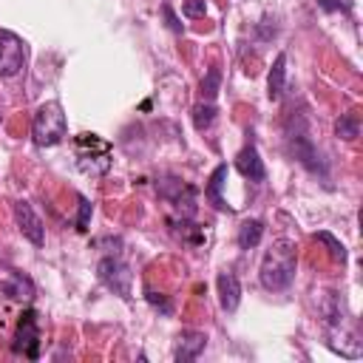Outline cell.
<instances>
[{
    "label": "cell",
    "instance_id": "1",
    "mask_svg": "<svg viewBox=\"0 0 363 363\" xmlns=\"http://www.w3.org/2000/svg\"><path fill=\"white\" fill-rule=\"evenodd\" d=\"M258 278H261V286L269 289V292L286 289L292 284V278H295V244L286 241V238H278L264 252Z\"/></svg>",
    "mask_w": 363,
    "mask_h": 363
},
{
    "label": "cell",
    "instance_id": "2",
    "mask_svg": "<svg viewBox=\"0 0 363 363\" xmlns=\"http://www.w3.org/2000/svg\"><path fill=\"white\" fill-rule=\"evenodd\" d=\"M65 130H68V122H65V113H62L60 102H45V105L37 108L34 122H31L34 145L54 147V145H60L65 139Z\"/></svg>",
    "mask_w": 363,
    "mask_h": 363
},
{
    "label": "cell",
    "instance_id": "3",
    "mask_svg": "<svg viewBox=\"0 0 363 363\" xmlns=\"http://www.w3.org/2000/svg\"><path fill=\"white\" fill-rule=\"evenodd\" d=\"M96 275H99V281L108 289H113L122 298H130V281H133V275H130V267L125 261H119V258H102L96 264Z\"/></svg>",
    "mask_w": 363,
    "mask_h": 363
},
{
    "label": "cell",
    "instance_id": "4",
    "mask_svg": "<svg viewBox=\"0 0 363 363\" xmlns=\"http://www.w3.org/2000/svg\"><path fill=\"white\" fill-rule=\"evenodd\" d=\"M11 349H14L17 354L31 357V360L40 354V329H37V315H34V309H26V312L20 315Z\"/></svg>",
    "mask_w": 363,
    "mask_h": 363
},
{
    "label": "cell",
    "instance_id": "5",
    "mask_svg": "<svg viewBox=\"0 0 363 363\" xmlns=\"http://www.w3.org/2000/svg\"><path fill=\"white\" fill-rule=\"evenodd\" d=\"M26 62V43L14 31H0V77L20 74Z\"/></svg>",
    "mask_w": 363,
    "mask_h": 363
},
{
    "label": "cell",
    "instance_id": "6",
    "mask_svg": "<svg viewBox=\"0 0 363 363\" xmlns=\"http://www.w3.org/2000/svg\"><path fill=\"white\" fill-rule=\"evenodd\" d=\"M14 218H17V227H20V233L34 244V247H43V241H45V230H43V221H40V216L31 210V204L28 201H14Z\"/></svg>",
    "mask_w": 363,
    "mask_h": 363
},
{
    "label": "cell",
    "instance_id": "7",
    "mask_svg": "<svg viewBox=\"0 0 363 363\" xmlns=\"http://www.w3.org/2000/svg\"><path fill=\"white\" fill-rule=\"evenodd\" d=\"M235 167H238V173H241L244 179H250V182H264V179H267V167H264V162H261L255 145H247V147L235 156Z\"/></svg>",
    "mask_w": 363,
    "mask_h": 363
},
{
    "label": "cell",
    "instance_id": "8",
    "mask_svg": "<svg viewBox=\"0 0 363 363\" xmlns=\"http://www.w3.org/2000/svg\"><path fill=\"white\" fill-rule=\"evenodd\" d=\"M218 303L224 312H235L238 309V301H241V284L233 272H221L218 275Z\"/></svg>",
    "mask_w": 363,
    "mask_h": 363
},
{
    "label": "cell",
    "instance_id": "9",
    "mask_svg": "<svg viewBox=\"0 0 363 363\" xmlns=\"http://www.w3.org/2000/svg\"><path fill=\"white\" fill-rule=\"evenodd\" d=\"M207 346V335L204 332H182L179 335V346H176V360H196L201 354V349Z\"/></svg>",
    "mask_w": 363,
    "mask_h": 363
},
{
    "label": "cell",
    "instance_id": "10",
    "mask_svg": "<svg viewBox=\"0 0 363 363\" xmlns=\"http://www.w3.org/2000/svg\"><path fill=\"white\" fill-rule=\"evenodd\" d=\"M289 147H292V153H295V159L301 162V164H306L312 173H323V164L318 162V153H315V147H312V142L303 136V133H298V136H292L289 139Z\"/></svg>",
    "mask_w": 363,
    "mask_h": 363
},
{
    "label": "cell",
    "instance_id": "11",
    "mask_svg": "<svg viewBox=\"0 0 363 363\" xmlns=\"http://www.w3.org/2000/svg\"><path fill=\"white\" fill-rule=\"evenodd\" d=\"M284 82H286V57L278 54L272 68H269V77H267V94L272 102H278L284 96Z\"/></svg>",
    "mask_w": 363,
    "mask_h": 363
},
{
    "label": "cell",
    "instance_id": "12",
    "mask_svg": "<svg viewBox=\"0 0 363 363\" xmlns=\"http://www.w3.org/2000/svg\"><path fill=\"white\" fill-rule=\"evenodd\" d=\"M227 184V164H218L216 170H213V176H210V182H207V190H204V196L210 199V204L216 207V210H227V204H224V199H221V187Z\"/></svg>",
    "mask_w": 363,
    "mask_h": 363
},
{
    "label": "cell",
    "instance_id": "13",
    "mask_svg": "<svg viewBox=\"0 0 363 363\" xmlns=\"http://www.w3.org/2000/svg\"><path fill=\"white\" fill-rule=\"evenodd\" d=\"M261 235H264V224L258 218H250V221H244L238 227V247L241 250H252L261 241Z\"/></svg>",
    "mask_w": 363,
    "mask_h": 363
},
{
    "label": "cell",
    "instance_id": "14",
    "mask_svg": "<svg viewBox=\"0 0 363 363\" xmlns=\"http://www.w3.org/2000/svg\"><path fill=\"white\" fill-rule=\"evenodd\" d=\"M0 289H3L9 298H31V295H34L31 281H28L26 275H20V272H14V275H11V281H9V284H3Z\"/></svg>",
    "mask_w": 363,
    "mask_h": 363
},
{
    "label": "cell",
    "instance_id": "15",
    "mask_svg": "<svg viewBox=\"0 0 363 363\" xmlns=\"http://www.w3.org/2000/svg\"><path fill=\"white\" fill-rule=\"evenodd\" d=\"M335 133L340 139H354L360 133V122H357V113H343L337 122H335Z\"/></svg>",
    "mask_w": 363,
    "mask_h": 363
},
{
    "label": "cell",
    "instance_id": "16",
    "mask_svg": "<svg viewBox=\"0 0 363 363\" xmlns=\"http://www.w3.org/2000/svg\"><path fill=\"white\" fill-rule=\"evenodd\" d=\"M218 85H221V71H218V68H210V71L204 74V79H201V96H204L207 102H213L216 94H218Z\"/></svg>",
    "mask_w": 363,
    "mask_h": 363
},
{
    "label": "cell",
    "instance_id": "17",
    "mask_svg": "<svg viewBox=\"0 0 363 363\" xmlns=\"http://www.w3.org/2000/svg\"><path fill=\"white\" fill-rule=\"evenodd\" d=\"M213 119H216V105H213V102H204V105H196V108H193V125H196L199 130L210 128Z\"/></svg>",
    "mask_w": 363,
    "mask_h": 363
},
{
    "label": "cell",
    "instance_id": "18",
    "mask_svg": "<svg viewBox=\"0 0 363 363\" xmlns=\"http://www.w3.org/2000/svg\"><path fill=\"white\" fill-rule=\"evenodd\" d=\"M315 238H318L320 244H326V247H329V255H332V258H337L340 264L346 261V250H343V244H340V241H337L332 233H326V230H323V233H318Z\"/></svg>",
    "mask_w": 363,
    "mask_h": 363
},
{
    "label": "cell",
    "instance_id": "19",
    "mask_svg": "<svg viewBox=\"0 0 363 363\" xmlns=\"http://www.w3.org/2000/svg\"><path fill=\"white\" fill-rule=\"evenodd\" d=\"M182 11H184V17H204L207 3L204 0H184L182 3Z\"/></svg>",
    "mask_w": 363,
    "mask_h": 363
},
{
    "label": "cell",
    "instance_id": "20",
    "mask_svg": "<svg viewBox=\"0 0 363 363\" xmlns=\"http://www.w3.org/2000/svg\"><path fill=\"white\" fill-rule=\"evenodd\" d=\"M88 218H91V201L82 196L79 199V216H77V230H88Z\"/></svg>",
    "mask_w": 363,
    "mask_h": 363
},
{
    "label": "cell",
    "instance_id": "21",
    "mask_svg": "<svg viewBox=\"0 0 363 363\" xmlns=\"http://www.w3.org/2000/svg\"><path fill=\"white\" fill-rule=\"evenodd\" d=\"M162 14H164V20H167V28H170V31H176V34H182V31H184V28H182V23H179V17L173 14L170 3H164V6H162Z\"/></svg>",
    "mask_w": 363,
    "mask_h": 363
},
{
    "label": "cell",
    "instance_id": "22",
    "mask_svg": "<svg viewBox=\"0 0 363 363\" xmlns=\"http://www.w3.org/2000/svg\"><path fill=\"white\" fill-rule=\"evenodd\" d=\"M318 6L326 9V11H332V9H343V11H349V3H340V0H318Z\"/></svg>",
    "mask_w": 363,
    "mask_h": 363
}]
</instances>
